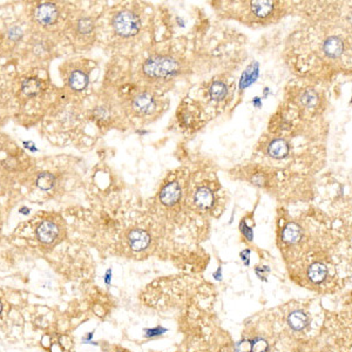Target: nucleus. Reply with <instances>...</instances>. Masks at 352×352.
<instances>
[{"mask_svg":"<svg viewBox=\"0 0 352 352\" xmlns=\"http://www.w3.org/2000/svg\"><path fill=\"white\" fill-rule=\"evenodd\" d=\"M292 152V146L283 138H274L265 146V154L275 161L285 160Z\"/></svg>","mask_w":352,"mask_h":352,"instance_id":"39448f33","label":"nucleus"},{"mask_svg":"<svg viewBox=\"0 0 352 352\" xmlns=\"http://www.w3.org/2000/svg\"><path fill=\"white\" fill-rule=\"evenodd\" d=\"M94 28L93 21L89 18H82L80 21H78V31L82 33V34H88L91 33Z\"/></svg>","mask_w":352,"mask_h":352,"instance_id":"f3484780","label":"nucleus"},{"mask_svg":"<svg viewBox=\"0 0 352 352\" xmlns=\"http://www.w3.org/2000/svg\"><path fill=\"white\" fill-rule=\"evenodd\" d=\"M192 204L195 206V208L200 212L210 210L215 204L214 192L209 187L202 186L200 188H197V192H194Z\"/></svg>","mask_w":352,"mask_h":352,"instance_id":"0eeeda50","label":"nucleus"},{"mask_svg":"<svg viewBox=\"0 0 352 352\" xmlns=\"http://www.w3.org/2000/svg\"><path fill=\"white\" fill-rule=\"evenodd\" d=\"M278 247L289 276L317 295H336L351 280L350 241L324 224L285 222L278 232Z\"/></svg>","mask_w":352,"mask_h":352,"instance_id":"f03ea898","label":"nucleus"},{"mask_svg":"<svg viewBox=\"0 0 352 352\" xmlns=\"http://www.w3.org/2000/svg\"><path fill=\"white\" fill-rule=\"evenodd\" d=\"M244 352H351V311L331 310L320 298L289 300L245 323Z\"/></svg>","mask_w":352,"mask_h":352,"instance_id":"f257e3e1","label":"nucleus"},{"mask_svg":"<svg viewBox=\"0 0 352 352\" xmlns=\"http://www.w3.org/2000/svg\"><path fill=\"white\" fill-rule=\"evenodd\" d=\"M113 28L119 36L129 38L140 32L141 19L136 13L124 10L113 18Z\"/></svg>","mask_w":352,"mask_h":352,"instance_id":"20e7f679","label":"nucleus"},{"mask_svg":"<svg viewBox=\"0 0 352 352\" xmlns=\"http://www.w3.org/2000/svg\"><path fill=\"white\" fill-rule=\"evenodd\" d=\"M133 109L139 114L147 116L156 111V99L152 93L144 92L138 94L133 100Z\"/></svg>","mask_w":352,"mask_h":352,"instance_id":"6e6552de","label":"nucleus"},{"mask_svg":"<svg viewBox=\"0 0 352 352\" xmlns=\"http://www.w3.org/2000/svg\"><path fill=\"white\" fill-rule=\"evenodd\" d=\"M41 81L36 80V79H28L23 84V91L28 96H36V93L41 91Z\"/></svg>","mask_w":352,"mask_h":352,"instance_id":"dca6fc26","label":"nucleus"},{"mask_svg":"<svg viewBox=\"0 0 352 352\" xmlns=\"http://www.w3.org/2000/svg\"><path fill=\"white\" fill-rule=\"evenodd\" d=\"M142 69L144 76L151 80H164L170 79L179 73L180 64L173 56L155 54L144 61Z\"/></svg>","mask_w":352,"mask_h":352,"instance_id":"7ed1b4c3","label":"nucleus"},{"mask_svg":"<svg viewBox=\"0 0 352 352\" xmlns=\"http://www.w3.org/2000/svg\"><path fill=\"white\" fill-rule=\"evenodd\" d=\"M58 18V10L53 4H41L36 10V19L41 25H52Z\"/></svg>","mask_w":352,"mask_h":352,"instance_id":"9b49d317","label":"nucleus"},{"mask_svg":"<svg viewBox=\"0 0 352 352\" xmlns=\"http://www.w3.org/2000/svg\"><path fill=\"white\" fill-rule=\"evenodd\" d=\"M181 186L179 182L173 181L164 184L160 190V202L167 208H173L181 199Z\"/></svg>","mask_w":352,"mask_h":352,"instance_id":"423d86ee","label":"nucleus"},{"mask_svg":"<svg viewBox=\"0 0 352 352\" xmlns=\"http://www.w3.org/2000/svg\"><path fill=\"white\" fill-rule=\"evenodd\" d=\"M54 176L50 173H43L36 179V186L43 190H48L54 186Z\"/></svg>","mask_w":352,"mask_h":352,"instance_id":"2eb2a0df","label":"nucleus"},{"mask_svg":"<svg viewBox=\"0 0 352 352\" xmlns=\"http://www.w3.org/2000/svg\"><path fill=\"white\" fill-rule=\"evenodd\" d=\"M227 93H228V86L224 84L223 81H214L212 86L209 87V96L212 101H217V102L226 99Z\"/></svg>","mask_w":352,"mask_h":352,"instance_id":"ddd939ff","label":"nucleus"},{"mask_svg":"<svg viewBox=\"0 0 352 352\" xmlns=\"http://www.w3.org/2000/svg\"><path fill=\"white\" fill-rule=\"evenodd\" d=\"M69 85H71V87H72L73 89H76V91H82V89L87 87V74L81 72V71L73 72L72 76H69Z\"/></svg>","mask_w":352,"mask_h":352,"instance_id":"4468645a","label":"nucleus"},{"mask_svg":"<svg viewBox=\"0 0 352 352\" xmlns=\"http://www.w3.org/2000/svg\"><path fill=\"white\" fill-rule=\"evenodd\" d=\"M114 352H129V351H127V350H124V349L119 348V349H118V350H116V351H114Z\"/></svg>","mask_w":352,"mask_h":352,"instance_id":"aec40b11","label":"nucleus"},{"mask_svg":"<svg viewBox=\"0 0 352 352\" xmlns=\"http://www.w3.org/2000/svg\"><path fill=\"white\" fill-rule=\"evenodd\" d=\"M275 8L276 5L272 1H252L250 5V13L256 19L263 21L272 16V13L275 12Z\"/></svg>","mask_w":352,"mask_h":352,"instance_id":"9d476101","label":"nucleus"},{"mask_svg":"<svg viewBox=\"0 0 352 352\" xmlns=\"http://www.w3.org/2000/svg\"><path fill=\"white\" fill-rule=\"evenodd\" d=\"M300 104L307 109H316L320 104V96L314 89H305L300 93Z\"/></svg>","mask_w":352,"mask_h":352,"instance_id":"f8f14e48","label":"nucleus"},{"mask_svg":"<svg viewBox=\"0 0 352 352\" xmlns=\"http://www.w3.org/2000/svg\"><path fill=\"white\" fill-rule=\"evenodd\" d=\"M58 234H59V230H58L56 224L50 222V221H45L36 229V236L41 243H52L58 236Z\"/></svg>","mask_w":352,"mask_h":352,"instance_id":"1a4fd4ad","label":"nucleus"},{"mask_svg":"<svg viewBox=\"0 0 352 352\" xmlns=\"http://www.w3.org/2000/svg\"><path fill=\"white\" fill-rule=\"evenodd\" d=\"M8 36L13 39V41H18L19 38L21 36V30L18 28H13L10 30V33H8Z\"/></svg>","mask_w":352,"mask_h":352,"instance_id":"a211bd4d","label":"nucleus"},{"mask_svg":"<svg viewBox=\"0 0 352 352\" xmlns=\"http://www.w3.org/2000/svg\"><path fill=\"white\" fill-rule=\"evenodd\" d=\"M3 309H4V305H3V302L0 300V315H1V312H3Z\"/></svg>","mask_w":352,"mask_h":352,"instance_id":"6ab92c4d","label":"nucleus"}]
</instances>
